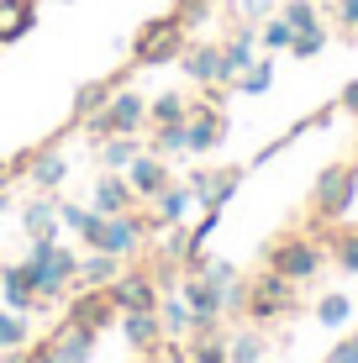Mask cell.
<instances>
[{
	"label": "cell",
	"instance_id": "obj_4",
	"mask_svg": "<svg viewBox=\"0 0 358 363\" xmlns=\"http://www.w3.org/2000/svg\"><path fill=\"white\" fill-rule=\"evenodd\" d=\"M301 284H290L285 274H274V269H264V274H253L248 279V300H242V316L253 321V327H269V321H279V316H295L301 311Z\"/></svg>",
	"mask_w": 358,
	"mask_h": 363
},
{
	"label": "cell",
	"instance_id": "obj_49",
	"mask_svg": "<svg viewBox=\"0 0 358 363\" xmlns=\"http://www.w3.org/2000/svg\"><path fill=\"white\" fill-rule=\"evenodd\" d=\"M6 206H11V190H6V195H0V216H6Z\"/></svg>",
	"mask_w": 358,
	"mask_h": 363
},
{
	"label": "cell",
	"instance_id": "obj_35",
	"mask_svg": "<svg viewBox=\"0 0 358 363\" xmlns=\"http://www.w3.org/2000/svg\"><path fill=\"white\" fill-rule=\"evenodd\" d=\"M27 316H21V311H0V353H21V347H27Z\"/></svg>",
	"mask_w": 358,
	"mask_h": 363
},
{
	"label": "cell",
	"instance_id": "obj_12",
	"mask_svg": "<svg viewBox=\"0 0 358 363\" xmlns=\"http://www.w3.org/2000/svg\"><path fill=\"white\" fill-rule=\"evenodd\" d=\"M132 206H138V195H132L127 174H116V169H101V174H95V184H90V211H101V216H121V211H132Z\"/></svg>",
	"mask_w": 358,
	"mask_h": 363
},
{
	"label": "cell",
	"instance_id": "obj_23",
	"mask_svg": "<svg viewBox=\"0 0 358 363\" xmlns=\"http://www.w3.org/2000/svg\"><path fill=\"white\" fill-rule=\"evenodd\" d=\"M37 27V0H0V48Z\"/></svg>",
	"mask_w": 358,
	"mask_h": 363
},
{
	"label": "cell",
	"instance_id": "obj_11",
	"mask_svg": "<svg viewBox=\"0 0 358 363\" xmlns=\"http://www.w3.org/2000/svg\"><path fill=\"white\" fill-rule=\"evenodd\" d=\"M11 169H16V174H27V179L37 184V190H58V184L69 179V164H64V153H58L53 143H43L37 153H21Z\"/></svg>",
	"mask_w": 358,
	"mask_h": 363
},
{
	"label": "cell",
	"instance_id": "obj_5",
	"mask_svg": "<svg viewBox=\"0 0 358 363\" xmlns=\"http://www.w3.org/2000/svg\"><path fill=\"white\" fill-rule=\"evenodd\" d=\"M227 84H206L201 100H190L184 111V153H216L227 143V111H221V95Z\"/></svg>",
	"mask_w": 358,
	"mask_h": 363
},
{
	"label": "cell",
	"instance_id": "obj_41",
	"mask_svg": "<svg viewBox=\"0 0 358 363\" xmlns=\"http://www.w3.org/2000/svg\"><path fill=\"white\" fill-rule=\"evenodd\" d=\"M242 21H253V27H258V21H269V16H274V0H242Z\"/></svg>",
	"mask_w": 358,
	"mask_h": 363
},
{
	"label": "cell",
	"instance_id": "obj_48",
	"mask_svg": "<svg viewBox=\"0 0 358 363\" xmlns=\"http://www.w3.org/2000/svg\"><path fill=\"white\" fill-rule=\"evenodd\" d=\"M138 363H164V358H158V353H142V358H138Z\"/></svg>",
	"mask_w": 358,
	"mask_h": 363
},
{
	"label": "cell",
	"instance_id": "obj_3",
	"mask_svg": "<svg viewBox=\"0 0 358 363\" xmlns=\"http://www.w3.org/2000/svg\"><path fill=\"white\" fill-rule=\"evenodd\" d=\"M327 242L322 237H306V232H285V237H274V242L264 247V269H274V274H285L290 284H306V279H316V274L327 269Z\"/></svg>",
	"mask_w": 358,
	"mask_h": 363
},
{
	"label": "cell",
	"instance_id": "obj_22",
	"mask_svg": "<svg viewBox=\"0 0 358 363\" xmlns=\"http://www.w3.org/2000/svg\"><path fill=\"white\" fill-rule=\"evenodd\" d=\"M158 321H164V337H174V342L201 332V316L190 311V300H184V295H164V300H158Z\"/></svg>",
	"mask_w": 358,
	"mask_h": 363
},
{
	"label": "cell",
	"instance_id": "obj_40",
	"mask_svg": "<svg viewBox=\"0 0 358 363\" xmlns=\"http://www.w3.org/2000/svg\"><path fill=\"white\" fill-rule=\"evenodd\" d=\"M58 221H64L69 232H84V227L95 221V211H90V206H69V200H58Z\"/></svg>",
	"mask_w": 358,
	"mask_h": 363
},
{
	"label": "cell",
	"instance_id": "obj_29",
	"mask_svg": "<svg viewBox=\"0 0 358 363\" xmlns=\"http://www.w3.org/2000/svg\"><path fill=\"white\" fill-rule=\"evenodd\" d=\"M327 253L342 274H358V227H337L327 237Z\"/></svg>",
	"mask_w": 358,
	"mask_h": 363
},
{
	"label": "cell",
	"instance_id": "obj_19",
	"mask_svg": "<svg viewBox=\"0 0 358 363\" xmlns=\"http://www.w3.org/2000/svg\"><path fill=\"white\" fill-rule=\"evenodd\" d=\"M0 300H6L11 311H37V284H32V269H27V258L21 264H6L0 269Z\"/></svg>",
	"mask_w": 358,
	"mask_h": 363
},
{
	"label": "cell",
	"instance_id": "obj_31",
	"mask_svg": "<svg viewBox=\"0 0 358 363\" xmlns=\"http://www.w3.org/2000/svg\"><path fill=\"white\" fill-rule=\"evenodd\" d=\"M264 353H269V342L258 337V327L227 337V358H232V363H264Z\"/></svg>",
	"mask_w": 358,
	"mask_h": 363
},
{
	"label": "cell",
	"instance_id": "obj_39",
	"mask_svg": "<svg viewBox=\"0 0 358 363\" xmlns=\"http://www.w3.org/2000/svg\"><path fill=\"white\" fill-rule=\"evenodd\" d=\"M201 279H211V284H216V290H221V295H227V290H232V284H237V269H232V264H221V258H206V269H201Z\"/></svg>",
	"mask_w": 358,
	"mask_h": 363
},
{
	"label": "cell",
	"instance_id": "obj_44",
	"mask_svg": "<svg viewBox=\"0 0 358 363\" xmlns=\"http://www.w3.org/2000/svg\"><path fill=\"white\" fill-rule=\"evenodd\" d=\"M332 11H337V27L342 32H358V0H337Z\"/></svg>",
	"mask_w": 358,
	"mask_h": 363
},
{
	"label": "cell",
	"instance_id": "obj_1",
	"mask_svg": "<svg viewBox=\"0 0 358 363\" xmlns=\"http://www.w3.org/2000/svg\"><path fill=\"white\" fill-rule=\"evenodd\" d=\"M32 284H37V306H53V300H69L74 279H79V253L58 247V237H37L27 253Z\"/></svg>",
	"mask_w": 358,
	"mask_h": 363
},
{
	"label": "cell",
	"instance_id": "obj_28",
	"mask_svg": "<svg viewBox=\"0 0 358 363\" xmlns=\"http://www.w3.org/2000/svg\"><path fill=\"white\" fill-rule=\"evenodd\" d=\"M184 111H190V95L164 90V95L147 100V127H169V121H184Z\"/></svg>",
	"mask_w": 358,
	"mask_h": 363
},
{
	"label": "cell",
	"instance_id": "obj_36",
	"mask_svg": "<svg viewBox=\"0 0 358 363\" xmlns=\"http://www.w3.org/2000/svg\"><path fill=\"white\" fill-rule=\"evenodd\" d=\"M322 48H327V27L316 21V27H301V32H295L290 53H295V58H322Z\"/></svg>",
	"mask_w": 358,
	"mask_h": 363
},
{
	"label": "cell",
	"instance_id": "obj_18",
	"mask_svg": "<svg viewBox=\"0 0 358 363\" xmlns=\"http://www.w3.org/2000/svg\"><path fill=\"white\" fill-rule=\"evenodd\" d=\"M121 332H127L132 353H158L164 347V321H158V311H121Z\"/></svg>",
	"mask_w": 358,
	"mask_h": 363
},
{
	"label": "cell",
	"instance_id": "obj_26",
	"mask_svg": "<svg viewBox=\"0 0 358 363\" xmlns=\"http://www.w3.org/2000/svg\"><path fill=\"white\" fill-rule=\"evenodd\" d=\"M184 353H190L195 363H232L227 358V337H221L216 327H201L195 337H184Z\"/></svg>",
	"mask_w": 358,
	"mask_h": 363
},
{
	"label": "cell",
	"instance_id": "obj_47",
	"mask_svg": "<svg viewBox=\"0 0 358 363\" xmlns=\"http://www.w3.org/2000/svg\"><path fill=\"white\" fill-rule=\"evenodd\" d=\"M11 179H16V169H11V158H0V195L11 190Z\"/></svg>",
	"mask_w": 358,
	"mask_h": 363
},
{
	"label": "cell",
	"instance_id": "obj_51",
	"mask_svg": "<svg viewBox=\"0 0 358 363\" xmlns=\"http://www.w3.org/2000/svg\"><path fill=\"white\" fill-rule=\"evenodd\" d=\"M216 6H221V0H216Z\"/></svg>",
	"mask_w": 358,
	"mask_h": 363
},
{
	"label": "cell",
	"instance_id": "obj_7",
	"mask_svg": "<svg viewBox=\"0 0 358 363\" xmlns=\"http://www.w3.org/2000/svg\"><path fill=\"white\" fill-rule=\"evenodd\" d=\"M353 200H358V164L353 158L348 164H327L316 174V184H311V216L316 221H342Z\"/></svg>",
	"mask_w": 358,
	"mask_h": 363
},
{
	"label": "cell",
	"instance_id": "obj_37",
	"mask_svg": "<svg viewBox=\"0 0 358 363\" xmlns=\"http://www.w3.org/2000/svg\"><path fill=\"white\" fill-rule=\"evenodd\" d=\"M211 11H216V0H174V11H169V16H179V27L190 32V27H201Z\"/></svg>",
	"mask_w": 358,
	"mask_h": 363
},
{
	"label": "cell",
	"instance_id": "obj_30",
	"mask_svg": "<svg viewBox=\"0 0 358 363\" xmlns=\"http://www.w3.org/2000/svg\"><path fill=\"white\" fill-rule=\"evenodd\" d=\"M269 84H274V64H269V53H264V58H253V64L232 79V90L237 95H269Z\"/></svg>",
	"mask_w": 358,
	"mask_h": 363
},
{
	"label": "cell",
	"instance_id": "obj_14",
	"mask_svg": "<svg viewBox=\"0 0 358 363\" xmlns=\"http://www.w3.org/2000/svg\"><path fill=\"white\" fill-rule=\"evenodd\" d=\"M95 327H84V321L64 316V327H58V337H47L53 342V363H90L95 358Z\"/></svg>",
	"mask_w": 358,
	"mask_h": 363
},
{
	"label": "cell",
	"instance_id": "obj_10",
	"mask_svg": "<svg viewBox=\"0 0 358 363\" xmlns=\"http://www.w3.org/2000/svg\"><path fill=\"white\" fill-rule=\"evenodd\" d=\"M121 174H127L132 195H138V200H147V206H153V200L164 195L169 184H174V174H169V164H164L158 153H138V158H132V164L121 169Z\"/></svg>",
	"mask_w": 358,
	"mask_h": 363
},
{
	"label": "cell",
	"instance_id": "obj_2",
	"mask_svg": "<svg viewBox=\"0 0 358 363\" xmlns=\"http://www.w3.org/2000/svg\"><path fill=\"white\" fill-rule=\"evenodd\" d=\"M74 127L90 137V147L106 143V137H142L147 132V100L138 90H127V84H116V95L101 111H90L84 121H74Z\"/></svg>",
	"mask_w": 358,
	"mask_h": 363
},
{
	"label": "cell",
	"instance_id": "obj_13",
	"mask_svg": "<svg viewBox=\"0 0 358 363\" xmlns=\"http://www.w3.org/2000/svg\"><path fill=\"white\" fill-rule=\"evenodd\" d=\"M237 184H242V169H195L190 174V190L195 200H201V211H221L232 195H237Z\"/></svg>",
	"mask_w": 358,
	"mask_h": 363
},
{
	"label": "cell",
	"instance_id": "obj_38",
	"mask_svg": "<svg viewBox=\"0 0 358 363\" xmlns=\"http://www.w3.org/2000/svg\"><path fill=\"white\" fill-rule=\"evenodd\" d=\"M279 16H285L295 32H301V27H316V21H322V11H316V0H290Z\"/></svg>",
	"mask_w": 358,
	"mask_h": 363
},
{
	"label": "cell",
	"instance_id": "obj_34",
	"mask_svg": "<svg viewBox=\"0 0 358 363\" xmlns=\"http://www.w3.org/2000/svg\"><path fill=\"white\" fill-rule=\"evenodd\" d=\"M153 137H147V153H158V158H174L184 153V121H169V127H147Z\"/></svg>",
	"mask_w": 358,
	"mask_h": 363
},
{
	"label": "cell",
	"instance_id": "obj_24",
	"mask_svg": "<svg viewBox=\"0 0 358 363\" xmlns=\"http://www.w3.org/2000/svg\"><path fill=\"white\" fill-rule=\"evenodd\" d=\"M121 269H127V264H121L116 253H101V247H90V258H79V279H74V284H95V290H106V284L116 279Z\"/></svg>",
	"mask_w": 358,
	"mask_h": 363
},
{
	"label": "cell",
	"instance_id": "obj_32",
	"mask_svg": "<svg viewBox=\"0 0 358 363\" xmlns=\"http://www.w3.org/2000/svg\"><path fill=\"white\" fill-rule=\"evenodd\" d=\"M258 43H264V53H290V43H295V27L285 16H269V21H258Z\"/></svg>",
	"mask_w": 358,
	"mask_h": 363
},
{
	"label": "cell",
	"instance_id": "obj_16",
	"mask_svg": "<svg viewBox=\"0 0 358 363\" xmlns=\"http://www.w3.org/2000/svg\"><path fill=\"white\" fill-rule=\"evenodd\" d=\"M69 316L101 332V327H111V321H121V311H116V300H111V290H95V284H84V290L69 300Z\"/></svg>",
	"mask_w": 358,
	"mask_h": 363
},
{
	"label": "cell",
	"instance_id": "obj_46",
	"mask_svg": "<svg viewBox=\"0 0 358 363\" xmlns=\"http://www.w3.org/2000/svg\"><path fill=\"white\" fill-rule=\"evenodd\" d=\"M16 363H53V342H37V347H27Z\"/></svg>",
	"mask_w": 358,
	"mask_h": 363
},
{
	"label": "cell",
	"instance_id": "obj_9",
	"mask_svg": "<svg viewBox=\"0 0 358 363\" xmlns=\"http://www.w3.org/2000/svg\"><path fill=\"white\" fill-rule=\"evenodd\" d=\"M106 290H111V300H116V311H158V300H164L153 269H121Z\"/></svg>",
	"mask_w": 358,
	"mask_h": 363
},
{
	"label": "cell",
	"instance_id": "obj_15",
	"mask_svg": "<svg viewBox=\"0 0 358 363\" xmlns=\"http://www.w3.org/2000/svg\"><path fill=\"white\" fill-rule=\"evenodd\" d=\"M179 295L190 300V311L201 316V327H221V316H227V295H221L211 279H201V274H184Z\"/></svg>",
	"mask_w": 358,
	"mask_h": 363
},
{
	"label": "cell",
	"instance_id": "obj_8",
	"mask_svg": "<svg viewBox=\"0 0 358 363\" xmlns=\"http://www.w3.org/2000/svg\"><path fill=\"white\" fill-rule=\"evenodd\" d=\"M147 232H158V227H153V216H138V206L121 211V216H106V242H101V253H116L121 264H127V258L147 242Z\"/></svg>",
	"mask_w": 358,
	"mask_h": 363
},
{
	"label": "cell",
	"instance_id": "obj_33",
	"mask_svg": "<svg viewBox=\"0 0 358 363\" xmlns=\"http://www.w3.org/2000/svg\"><path fill=\"white\" fill-rule=\"evenodd\" d=\"M358 311V300H348V295H322L316 300V321H322V327H348V316Z\"/></svg>",
	"mask_w": 358,
	"mask_h": 363
},
{
	"label": "cell",
	"instance_id": "obj_50",
	"mask_svg": "<svg viewBox=\"0 0 358 363\" xmlns=\"http://www.w3.org/2000/svg\"><path fill=\"white\" fill-rule=\"evenodd\" d=\"M353 164H358V153H353Z\"/></svg>",
	"mask_w": 358,
	"mask_h": 363
},
{
	"label": "cell",
	"instance_id": "obj_27",
	"mask_svg": "<svg viewBox=\"0 0 358 363\" xmlns=\"http://www.w3.org/2000/svg\"><path fill=\"white\" fill-rule=\"evenodd\" d=\"M138 153H142L138 137H106V143H95V164H101V169H116V174L127 169Z\"/></svg>",
	"mask_w": 358,
	"mask_h": 363
},
{
	"label": "cell",
	"instance_id": "obj_43",
	"mask_svg": "<svg viewBox=\"0 0 358 363\" xmlns=\"http://www.w3.org/2000/svg\"><path fill=\"white\" fill-rule=\"evenodd\" d=\"M216 227H221V211H206V216L195 221V232H190V237H195V247H206V237H211Z\"/></svg>",
	"mask_w": 358,
	"mask_h": 363
},
{
	"label": "cell",
	"instance_id": "obj_21",
	"mask_svg": "<svg viewBox=\"0 0 358 363\" xmlns=\"http://www.w3.org/2000/svg\"><path fill=\"white\" fill-rule=\"evenodd\" d=\"M21 227H27L32 242H37V237H58V227H64V221H58V200L47 190L37 200H27V206H21Z\"/></svg>",
	"mask_w": 358,
	"mask_h": 363
},
{
	"label": "cell",
	"instance_id": "obj_45",
	"mask_svg": "<svg viewBox=\"0 0 358 363\" xmlns=\"http://www.w3.org/2000/svg\"><path fill=\"white\" fill-rule=\"evenodd\" d=\"M337 111H348V116L358 121V79H348V84H342V95H337Z\"/></svg>",
	"mask_w": 358,
	"mask_h": 363
},
{
	"label": "cell",
	"instance_id": "obj_42",
	"mask_svg": "<svg viewBox=\"0 0 358 363\" xmlns=\"http://www.w3.org/2000/svg\"><path fill=\"white\" fill-rule=\"evenodd\" d=\"M327 363H358V332H353V337H342V342L327 353Z\"/></svg>",
	"mask_w": 358,
	"mask_h": 363
},
{
	"label": "cell",
	"instance_id": "obj_20",
	"mask_svg": "<svg viewBox=\"0 0 358 363\" xmlns=\"http://www.w3.org/2000/svg\"><path fill=\"white\" fill-rule=\"evenodd\" d=\"M195 206H201V200H195L190 184H169V190L153 200V227H158V232H164V227H179Z\"/></svg>",
	"mask_w": 358,
	"mask_h": 363
},
{
	"label": "cell",
	"instance_id": "obj_6",
	"mask_svg": "<svg viewBox=\"0 0 358 363\" xmlns=\"http://www.w3.org/2000/svg\"><path fill=\"white\" fill-rule=\"evenodd\" d=\"M190 48V32L179 27V16H153L138 27L132 43V69H158V64H179V53Z\"/></svg>",
	"mask_w": 358,
	"mask_h": 363
},
{
	"label": "cell",
	"instance_id": "obj_17",
	"mask_svg": "<svg viewBox=\"0 0 358 363\" xmlns=\"http://www.w3.org/2000/svg\"><path fill=\"white\" fill-rule=\"evenodd\" d=\"M179 69H184V79L190 84H221V43H190L179 53Z\"/></svg>",
	"mask_w": 358,
	"mask_h": 363
},
{
	"label": "cell",
	"instance_id": "obj_25",
	"mask_svg": "<svg viewBox=\"0 0 358 363\" xmlns=\"http://www.w3.org/2000/svg\"><path fill=\"white\" fill-rule=\"evenodd\" d=\"M116 84H121V74H111V79H84L79 90H74V121H84L90 111H101L111 95H116Z\"/></svg>",
	"mask_w": 358,
	"mask_h": 363
}]
</instances>
